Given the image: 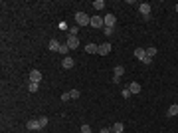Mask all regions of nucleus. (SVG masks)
Returning <instances> with one entry per match:
<instances>
[{
    "mask_svg": "<svg viewBox=\"0 0 178 133\" xmlns=\"http://www.w3.org/2000/svg\"><path fill=\"white\" fill-rule=\"evenodd\" d=\"M48 125V117H36V119H30L28 123H26V127L30 129V131H38V129H44Z\"/></svg>",
    "mask_w": 178,
    "mask_h": 133,
    "instance_id": "f257e3e1",
    "label": "nucleus"
},
{
    "mask_svg": "<svg viewBox=\"0 0 178 133\" xmlns=\"http://www.w3.org/2000/svg\"><path fill=\"white\" fill-rule=\"evenodd\" d=\"M75 24H77V26H89V24H91V18H89L85 12H75Z\"/></svg>",
    "mask_w": 178,
    "mask_h": 133,
    "instance_id": "f03ea898",
    "label": "nucleus"
},
{
    "mask_svg": "<svg viewBox=\"0 0 178 133\" xmlns=\"http://www.w3.org/2000/svg\"><path fill=\"white\" fill-rule=\"evenodd\" d=\"M89 26H93V28H101V30H103V28H105V20L101 18V16H93Z\"/></svg>",
    "mask_w": 178,
    "mask_h": 133,
    "instance_id": "7ed1b4c3",
    "label": "nucleus"
},
{
    "mask_svg": "<svg viewBox=\"0 0 178 133\" xmlns=\"http://www.w3.org/2000/svg\"><path fill=\"white\" fill-rule=\"evenodd\" d=\"M123 74H125V68H123V66H115V74H113V81H115V86L121 81Z\"/></svg>",
    "mask_w": 178,
    "mask_h": 133,
    "instance_id": "20e7f679",
    "label": "nucleus"
},
{
    "mask_svg": "<svg viewBox=\"0 0 178 133\" xmlns=\"http://www.w3.org/2000/svg\"><path fill=\"white\" fill-rule=\"evenodd\" d=\"M30 81L40 84V81H42V71H40V70H32V71H30Z\"/></svg>",
    "mask_w": 178,
    "mask_h": 133,
    "instance_id": "39448f33",
    "label": "nucleus"
},
{
    "mask_svg": "<svg viewBox=\"0 0 178 133\" xmlns=\"http://www.w3.org/2000/svg\"><path fill=\"white\" fill-rule=\"evenodd\" d=\"M67 46H69V50H75V48L79 46V38H77V36H67Z\"/></svg>",
    "mask_w": 178,
    "mask_h": 133,
    "instance_id": "423d86ee",
    "label": "nucleus"
},
{
    "mask_svg": "<svg viewBox=\"0 0 178 133\" xmlns=\"http://www.w3.org/2000/svg\"><path fill=\"white\" fill-rule=\"evenodd\" d=\"M111 52V44L109 42H105V44H99V56H107V54Z\"/></svg>",
    "mask_w": 178,
    "mask_h": 133,
    "instance_id": "0eeeda50",
    "label": "nucleus"
},
{
    "mask_svg": "<svg viewBox=\"0 0 178 133\" xmlns=\"http://www.w3.org/2000/svg\"><path fill=\"white\" fill-rule=\"evenodd\" d=\"M139 12H141L145 18H149L150 16V4H146V2H143V4H139Z\"/></svg>",
    "mask_w": 178,
    "mask_h": 133,
    "instance_id": "6e6552de",
    "label": "nucleus"
},
{
    "mask_svg": "<svg viewBox=\"0 0 178 133\" xmlns=\"http://www.w3.org/2000/svg\"><path fill=\"white\" fill-rule=\"evenodd\" d=\"M127 90L131 91V93H141V84H137V81H131V84L127 86Z\"/></svg>",
    "mask_w": 178,
    "mask_h": 133,
    "instance_id": "1a4fd4ad",
    "label": "nucleus"
},
{
    "mask_svg": "<svg viewBox=\"0 0 178 133\" xmlns=\"http://www.w3.org/2000/svg\"><path fill=\"white\" fill-rule=\"evenodd\" d=\"M103 20H105V26H107V28H115V14H107Z\"/></svg>",
    "mask_w": 178,
    "mask_h": 133,
    "instance_id": "9d476101",
    "label": "nucleus"
},
{
    "mask_svg": "<svg viewBox=\"0 0 178 133\" xmlns=\"http://www.w3.org/2000/svg\"><path fill=\"white\" fill-rule=\"evenodd\" d=\"M48 46H50V50H52V52H60V46H61V44L57 42L56 38H52V40H50V44H48Z\"/></svg>",
    "mask_w": 178,
    "mask_h": 133,
    "instance_id": "9b49d317",
    "label": "nucleus"
},
{
    "mask_svg": "<svg viewBox=\"0 0 178 133\" xmlns=\"http://www.w3.org/2000/svg\"><path fill=\"white\" fill-rule=\"evenodd\" d=\"M135 58L143 62V60L146 58V50H143V48H137V50H135Z\"/></svg>",
    "mask_w": 178,
    "mask_h": 133,
    "instance_id": "f8f14e48",
    "label": "nucleus"
},
{
    "mask_svg": "<svg viewBox=\"0 0 178 133\" xmlns=\"http://www.w3.org/2000/svg\"><path fill=\"white\" fill-rule=\"evenodd\" d=\"M73 58H69V56H66V58H63V62H61V66H63V68H66V70H69V68H73Z\"/></svg>",
    "mask_w": 178,
    "mask_h": 133,
    "instance_id": "ddd939ff",
    "label": "nucleus"
},
{
    "mask_svg": "<svg viewBox=\"0 0 178 133\" xmlns=\"http://www.w3.org/2000/svg\"><path fill=\"white\" fill-rule=\"evenodd\" d=\"M166 115L168 117H174V115H178V103H172L168 107V111H166Z\"/></svg>",
    "mask_w": 178,
    "mask_h": 133,
    "instance_id": "4468645a",
    "label": "nucleus"
},
{
    "mask_svg": "<svg viewBox=\"0 0 178 133\" xmlns=\"http://www.w3.org/2000/svg\"><path fill=\"white\" fill-rule=\"evenodd\" d=\"M85 52H87V54H97L99 52V46H97V44H87V46H85Z\"/></svg>",
    "mask_w": 178,
    "mask_h": 133,
    "instance_id": "2eb2a0df",
    "label": "nucleus"
},
{
    "mask_svg": "<svg viewBox=\"0 0 178 133\" xmlns=\"http://www.w3.org/2000/svg\"><path fill=\"white\" fill-rule=\"evenodd\" d=\"M111 131L113 133H123V123H121V121H117V123L111 127Z\"/></svg>",
    "mask_w": 178,
    "mask_h": 133,
    "instance_id": "dca6fc26",
    "label": "nucleus"
},
{
    "mask_svg": "<svg viewBox=\"0 0 178 133\" xmlns=\"http://www.w3.org/2000/svg\"><path fill=\"white\" fill-rule=\"evenodd\" d=\"M28 90L32 91V93H36V91L40 90V84H34V81H30V84H28Z\"/></svg>",
    "mask_w": 178,
    "mask_h": 133,
    "instance_id": "f3484780",
    "label": "nucleus"
},
{
    "mask_svg": "<svg viewBox=\"0 0 178 133\" xmlns=\"http://www.w3.org/2000/svg\"><path fill=\"white\" fill-rule=\"evenodd\" d=\"M146 56H149V58H155V56H156V48H155V46L146 48Z\"/></svg>",
    "mask_w": 178,
    "mask_h": 133,
    "instance_id": "a211bd4d",
    "label": "nucleus"
},
{
    "mask_svg": "<svg viewBox=\"0 0 178 133\" xmlns=\"http://www.w3.org/2000/svg\"><path fill=\"white\" fill-rule=\"evenodd\" d=\"M93 8L103 10V8H105V2H103V0H95V2H93Z\"/></svg>",
    "mask_w": 178,
    "mask_h": 133,
    "instance_id": "6ab92c4d",
    "label": "nucleus"
},
{
    "mask_svg": "<svg viewBox=\"0 0 178 133\" xmlns=\"http://www.w3.org/2000/svg\"><path fill=\"white\" fill-rule=\"evenodd\" d=\"M69 97H71V100H77V97H79V90H71L69 91Z\"/></svg>",
    "mask_w": 178,
    "mask_h": 133,
    "instance_id": "aec40b11",
    "label": "nucleus"
},
{
    "mask_svg": "<svg viewBox=\"0 0 178 133\" xmlns=\"http://www.w3.org/2000/svg\"><path fill=\"white\" fill-rule=\"evenodd\" d=\"M77 30H79V26L75 24V26H71V28H69V34H71V36H77Z\"/></svg>",
    "mask_w": 178,
    "mask_h": 133,
    "instance_id": "412c9836",
    "label": "nucleus"
},
{
    "mask_svg": "<svg viewBox=\"0 0 178 133\" xmlns=\"http://www.w3.org/2000/svg\"><path fill=\"white\" fill-rule=\"evenodd\" d=\"M67 50H69L67 44H61V46H60V54H67Z\"/></svg>",
    "mask_w": 178,
    "mask_h": 133,
    "instance_id": "4be33fe9",
    "label": "nucleus"
},
{
    "mask_svg": "<svg viewBox=\"0 0 178 133\" xmlns=\"http://www.w3.org/2000/svg\"><path fill=\"white\" fill-rule=\"evenodd\" d=\"M81 133H91V127H89L87 123H83L81 125Z\"/></svg>",
    "mask_w": 178,
    "mask_h": 133,
    "instance_id": "5701e85b",
    "label": "nucleus"
},
{
    "mask_svg": "<svg viewBox=\"0 0 178 133\" xmlns=\"http://www.w3.org/2000/svg\"><path fill=\"white\" fill-rule=\"evenodd\" d=\"M103 34H105V36H111V34H113V28H107V26H105V28H103Z\"/></svg>",
    "mask_w": 178,
    "mask_h": 133,
    "instance_id": "b1692460",
    "label": "nucleus"
},
{
    "mask_svg": "<svg viewBox=\"0 0 178 133\" xmlns=\"http://www.w3.org/2000/svg\"><path fill=\"white\" fill-rule=\"evenodd\" d=\"M71 97H69V91H67V93H61V101H69Z\"/></svg>",
    "mask_w": 178,
    "mask_h": 133,
    "instance_id": "393cba45",
    "label": "nucleus"
},
{
    "mask_svg": "<svg viewBox=\"0 0 178 133\" xmlns=\"http://www.w3.org/2000/svg\"><path fill=\"white\" fill-rule=\"evenodd\" d=\"M129 95H131V91H129V90L125 87V90H123V97H129Z\"/></svg>",
    "mask_w": 178,
    "mask_h": 133,
    "instance_id": "a878e982",
    "label": "nucleus"
},
{
    "mask_svg": "<svg viewBox=\"0 0 178 133\" xmlns=\"http://www.w3.org/2000/svg\"><path fill=\"white\" fill-rule=\"evenodd\" d=\"M101 133H113L111 129H101Z\"/></svg>",
    "mask_w": 178,
    "mask_h": 133,
    "instance_id": "bb28decb",
    "label": "nucleus"
},
{
    "mask_svg": "<svg viewBox=\"0 0 178 133\" xmlns=\"http://www.w3.org/2000/svg\"><path fill=\"white\" fill-rule=\"evenodd\" d=\"M174 8H176V12H178V4H176V6H174Z\"/></svg>",
    "mask_w": 178,
    "mask_h": 133,
    "instance_id": "cd10ccee",
    "label": "nucleus"
}]
</instances>
